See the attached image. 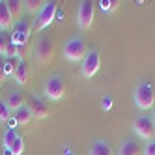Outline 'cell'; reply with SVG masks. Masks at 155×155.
<instances>
[{"label":"cell","mask_w":155,"mask_h":155,"mask_svg":"<svg viewBox=\"0 0 155 155\" xmlns=\"http://www.w3.org/2000/svg\"><path fill=\"white\" fill-rule=\"evenodd\" d=\"M62 155H75V153H73V150H71L69 146H65V148H64V153H62Z\"/></svg>","instance_id":"obj_28"},{"label":"cell","mask_w":155,"mask_h":155,"mask_svg":"<svg viewBox=\"0 0 155 155\" xmlns=\"http://www.w3.org/2000/svg\"><path fill=\"white\" fill-rule=\"evenodd\" d=\"M43 94H45L47 99H51V101H58V99H62L65 95V82L60 75H51L45 86H43Z\"/></svg>","instance_id":"obj_5"},{"label":"cell","mask_w":155,"mask_h":155,"mask_svg":"<svg viewBox=\"0 0 155 155\" xmlns=\"http://www.w3.org/2000/svg\"><path fill=\"white\" fill-rule=\"evenodd\" d=\"M8 45H9V41H8L6 34H4V32H0V56H6Z\"/></svg>","instance_id":"obj_23"},{"label":"cell","mask_w":155,"mask_h":155,"mask_svg":"<svg viewBox=\"0 0 155 155\" xmlns=\"http://www.w3.org/2000/svg\"><path fill=\"white\" fill-rule=\"evenodd\" d=\"M9 108L8 101H0V121H8L9 120Z\"/></svg>","instance_id":"obj_21"},{"label":"cell","mask_w":155,"mask_h":155,"mask_svg":"<svg viewBox=\"0 0 155 155\" xmlns=\"http://www.w3.org/2000/svg\"><path fill=\"white\" fill-rule=\"evenodd\" d=\"M6 81V73H4V58L0 56V82Z\"/></svg>","instance_id":"obj_26"},{"label":"cell","mask_w":155,"mask_h":155,"mask_svg":"<svg viewBox=\"0 0 155 155\" xmlns=\"http://www.w3.org/2000/svg\"><path fill=\"white\" fill-rule=\"evenodd\" d=\"M101 68V54H99L97 49H90L86 52V56L82 60V77L84 79H92V77L99 71Z\"/></svg>","instance_id":"obj_6"},{"label":"cell","mask_w":155,"mask_h":155,"mask_svg":"<svg viewBox=\"0 0 155 155\" xmlns=\"http://www.w3.org/2000/svg\"><path fill=\"white\" fill-rule=\"evenodd\" d=\"M86 43L82 38H69L64 43V58L69 62H81L86 56Z\"/></svg>","instance_id":"obj_2"},{"label":"cell","mask_w":155,"mask_h":155,"mask_svg":"<svg viewBox=\"0 0 155 155\" xmlns=\"http://www.w3.org/2000/svg\"><path fill=\"white\" fill-rule=\"evenodd\" d=\"M142 155H155V140H150L146 144V148H144Z\"/></svg>","instance_id":"obj_25"},{"label":"cell","mask_w":155,"mask_h":155,"mask_svg":"<svg viewBox=\"0 0 155 155\" xmlns=\"http://www.w3.org/2000/svg\"><path fill=\"white\" fill-rule=\"evenodd\" d=\"M30 108H32V112H34L36 120H45L49 116V108H47L45 101H43L41 97H38L36 94L30 97Z\"/></svg>","instance_id":"obj_9"},{"label":"cell","mask_w":155,"mask_h":155,"mask_svg":"<svg viewBox=\"0 0 155 155\" xmlns=\"http://www.w3.org/2000/svg\"><path fill=\"white\" fill-rule=\"evenodd\" d=\"M133 129H135L138 138L146 140V142L153 140V137H155V124L148 116H138L135 121H133Z\"/></svg>","instance_id":"obj_7"},{"label":"cell","mask_w":155,"mask_h":155,"mask_svg":"<svg viewBox=\"0 0 155 155\" xmlns=\"http://www.w3.org/2000/svg\"><path fill=\"white\" fill-rule=\"evenodd\" d=\"M94 155H112V150L105 140H95L94 142V148H92Z\"/></svg>","instance_id":"obj_15"},{"label":"cell","mask_w":155,"mask_h":155,"mask_svg":"<svg viewBox=\"0 0 155 155\" xmlns=\"http://www.w3.org/2000/svg\"><path fill=\"white\" fill-rule=\"evenodd\" d=\"M54 43H52V38L49 34H41L36 41V49H34V56L38 60L39 65H47L52 56H54Z\"/></svg>","instance_id":"obj_1"},{"label":"cell","mask_w":155,"mask_h":155,"mask_svg":"<svg viewBox=\"0 0 155 155\" xmlns=\"http://www.w3.org/2000/svg\"><path fill=\"white\" fill-rule=\"evenodd\" d=\"M19 135H17V131L15 129H8L6 133H4V148H9L13 144V140L17 138Z\"/></svg>","instance_id":"obj_20"},{"label":"cell","mask_w":155,"mask_h":155,"mask_svg":"<svg viewBox=\"0 0 155 155\" xmlns=\"http://www.w3.org/2000/svg\"><path fill=\"white\" fill-rule=\"evenodd\" d=\"M23 95H21V92H12L8 97V107L12 110H19L21 107H23Z\"/></svg>","instance_id":"obj_16"},{"label":"cell","mask_w":155,"mask_h":155,"mask_svg":"<svg viewBox=\"0 0 155 155\" xmlns=\"http://www.w3.org/2000/svg\"><path fill=\"white\" fill-rule=\"evenodd\" d=\"M15 120H17L19 125H26V124H30V121L34 120V112H32L30 105H23L19 110H15Z\"/></svg>","instance_id":"obj_12"},{"label":"cell","mask_w":155,"mask_h":155,"mask_svg":"<svg viewBox=\"0 0 155 155\" xmlns=\"http://www.w3.org/2000/svg\"><path fill=\"white\" fill-rule=\"evenodd\" d=\"M13 26V19H12V13L6 6V2L0 4V32H6Z\"/></svg>","instance_id":"obj_13"},{"label":"cell","mask_w":155,"mask_h":155,"mask_svg":"<svg viewBox=\"0 0 155 155\" xmlns=\"http://www.w3.org/2000/svg\"><path fill=\"white\" fill-rule=\"evenodd\" d=\"M153 103H155V95H153V88H151L150 81L140 82L135 90V105L140 110H148L153 107Z\"/></svg>","instance_id":"obj_4"},{"label":"cell","mask_w":155,"mask_h":155,"mask_svg":"<svg viewBox=\"0 0 155 155\" xmlns=\"http://www.w3.org/2000/svg\"><path fill=\"white\" fill-rule=\"evenodd\" d=\"M142 151L144 150H140V144L135 138H129V140H124L120 144L118 155H142Z\"/></svg>","instance_id":"obj_10"},{"label":"cell","mask_w":155,"mask_h":155,"mask_svg":"<svg viewBox=\"0 0 155 155\" xmlns=\"http://www.w3.org/2000/svg\"><path fill=\"white\" fill-rule=\"evenodd\" d=\"M151 120H153V124H155V112H153V118H151Z\"/></svg>","instance_id":"obj_29"},{"label":"cell","mask_w":155,"mask_h":155,"mask_svg":"<svg viewBox=\"0 0 155 155\" xmlns=\"http://www.w3.org/2000/svg\"><path fill=\"white\" fill-rule=\"evenodd\" d=\"M13 77H15L17 84H21V86H25L28 82V65H26L25 60H17L15 62V73H13Z\"/></svg>","instance_id":"obj_11"},{"label":"cell","mask_w":155,"mask_h":155,"mask_svg":"<svg viewBox=\"0 0 155 155\" xmlns=\"http://www.w3.org/2000/svg\"><path fill=\"white\" fill-rule=\"evenodd\" d=\"M56 17V2H52V0H47V2H43L41 9L36 13V21H34V26L38 32L45 30L47 26H51V23L54 21Z\"/></svg>","instance_id":"obj_3"},{"label":"cell","mask_w":155,"mask_h":155,"mask_svg":"<svg viewBox=\"0 0 155 155\" xmlns=\"http://www.w3.org/2000/svg\"><path fill=\"white\" fill-rule=\"evenodd\" d=\"M8 9H9V13H12V19L13 21H21V15H23V2L21 0H8L6 2Z\"/></svg>","instance_id":"obj_14"},{"label":"cell","mask_w":155,"mask_h":155,"mask_svg":"<svg viewBox=\"0 0 155 155\" xmlns=\"http://www.w3.org/2000/svg\"><path fill=\"white\" fill-rule=\"evenodd\" d=\"M94 23V2L90 0H84L79 6V12H77V25L81 30H88Z\"/></svg>","instance_id":"obj_8"},{"label":"cell","mask_w":155,"mask_h":155,"mask_svg":"<svg viewBox=\"0 0 155 155\" xmlns=\"http://www.w3.org/2000/svg\"><path fill=\"white\" fill-rule=\"evenodd\" d=\"M112 105H114V97L110 95V94L105 95V97H103V101H101V108L105 110V112H108V110L112 108Z\"/></svg>","instance_id":"obj_22"},{"label":"cell","mask_w":155,"mask_h":155,"mask_svg":"<svg viewBox=\"0 0 155 155\" xmlns=\"http://www.w3.org/2000/svg\"><path fill=\"white\" fill-rule=\"evenodd\" d=\"M92 155H94V153H92Z\"/></svg>","instance_id":"obj_30"},{"label":"cell","mask_w":155,"mask_h":155,"mask_svg":"<svg viewBox=\"0 0 155 155\" xmlns=\"http://www.w3.org/2000/svg\"><path fill=\"white\" fill-rule=\"evenodd\" d=\"M118 6H120L118 0H99V8H101L105 13H112V12H116Z\"/></svg>","instance_id":"obj_17"},{"label":"cell","mask_w":155,"mask_h":155,"mask_svg":"<svg viewBox=\"0 0 155 155\" xmlns=\"http://www.w3.org/2000/svg\"><path fill=\"white\" fill-rule=\"evenodd\" d=\"M4 73H6V77L15 73V64H13V60H8V58H4Z\"/></svg>","instance_id":"obj_24"},{"label":"cell","mask_w":155,"mask_h":155,"mask_svg":"<svg viewBox=\"0 0 155 155\" xmlns=\"http://www.w3.org/2000/svg\"><path fill=\"white\" fill-rule=\"evenodd\" d=\"M9 150H12V153H13V155H21V153L25 151V138L19 135V137L13 140V144L9 146Z\"/></svg>","instance_id":"obj_19"},{"label":"cell","mask_w":155,"mask_h":155,"mask_svg":"<svg viewBox=\"0 0 155 155\" xmlns=\"http://www.w3.org/2000/svg\"><path fill=\"white\" fill-rule=\"evenodd\" d=\"M19 124H17V120H15V116H9V120H8V129H15Z\"/></svg>","instance_id":"obj_27"},{"label":"cell","mask_w":155,"mask_h":155,"mask_svg":"<svg viewBox=\"0 0 155 155\" xmlns=\"http://www.w3.org/2000/svg\"><path fill=\"white\" fill-rule=\"evenodd\" d=\"M23 6H25V9L28 13H38L41 9V6H43V2H41V0H25Z\"/></svg>","instance_id":"obj_18"}]
</instances>
